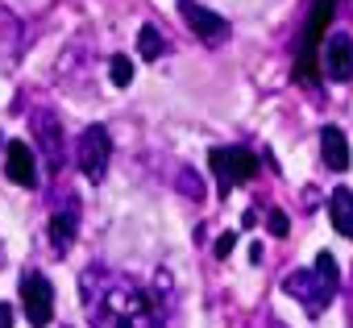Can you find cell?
I'll return each mask as SVG.
<instances>
[{"mask_svg":"<svg viewBox=\"0 0 353 328\" xmlns=\"http://www.w3.org/2000/svg\"><path fill=\"white\" fill-rule=\"evenodd\" d=\"M328 216H332V229L341 237H353V192L349 187H336L328 196Z\"/></svg>","mask_w":353,"mask_h":328,"instance_id":"4fadbf2b","label":"cell"},{"mask_svg":"<svg viewBox=\"0 0 353 328\" xmlns=\"http://www.w3.org/2000/svg\"><path fill=\"white\" fill-rule=\"evenodd\" d=\"M266 225H270V233H274V237H283V233H287V216H283V212H270V216H266Z\"/></svg>","mask_w":353,"mask_h":328,"instance_id":"2e32d148","label":"cell"},{"mask_svg":"<svg viewBox=\"0 0 353 328\" xmlns=\"http://www.w3.org/2000/svg\"><path fill=\"white\" fill-rule=\"evenodd\" d=\"M75 233H79V196H63V208H54V216H50V249L63 258L71 249Z\"/></svg>","mask_w":353,"mask_h":328,"instance_id":"ba28073f","label":"cell"},{"mask_svg":"<svg viewBox=\"0 0 353 328\" xmlns=\"http://www.w3.org/2000/svg\"><path fill=\"white\" fill-rule=\"evenodd\" d=\"M108 75H112V83H117V88H129V83H133V63H129L125 54H112Z\"/></svg>","mask_w":353,"mask_h":328,"instance_id":"9a60e30c","label":"cell"},{"mask_svg":"<svg viewBox=\"0 0 353 328\" xmlns=\"http://www.w3.org/2000/svg\"><path fill=\"white\" fill-rule=\"evenodd\" d=\"M320 71H324L328 79H336V83L353 79V42H349V34H332V38L324 42Z\"/></svg>","mask_w":353,"mask_h":328,"instance_id":"9c48e42d","label":"cell"},{"mask_svg":"<svg viewBox=\"0 0 353 328\" xmlns=\"http://www.w3.org/2000/svg\"><path fill=\"white\" fill-rule=\"evenodd\" d=\"M21 307H26V320L34 324V328H46L50 324V316H54V287H50V278L46 274H38V270H30V274H21Z\"/></svg>","mask_w":353,"mask_h":328,"instance_id":"5b68a950","label":"cell"},{"mask_svg":"<svg viewBox=\"0 0 353 328\" xmlns=\"http://www.w3.org/2000/svg\"><path fill=\"white\" fill-rule=\"evenodd\" d=\"M5 175L17 183V187H38V158H34V150L26 145V141H9V150H5Z\"/></svg>","mask_w":353,"mask_h":328,"instance_id":"30bf717a","label":"cell"},{"mask_svg":"<svg viewBox=\"0 0 353 328\" xmlns=\"http://www.w3.org/2000/svg\"><path fill=\"white\" fill-rule=\"evenodd\" d=\"M328 21H332V0H312L307 30H303V50H299V79L303 83L316 79V54H320V38H324Z\"/></svg>","mask_w":353,"mask_h":328,"instance_id":"8992f818","label":"cell"},{"mask_svg":"<svg viewBox=\"0 0 353 328\" xmlns=\"http://www.w3.org/2000/svg\"><path fill=\"white\" fill-rule=\"evenodd\" d=\"M0 328H13V307L0 303Z\"/></svg>","mask_w":353,"mask_h":328,"instance_id":"d6986e66","label":"cell"},{"mask_svg":"<svg viewBox=\"0 0 353 328\" xmlns=\"http://www.w3.org/2000/svg\"><path fill=\"white\" fill-rule=\"evenodd\" d=\"M75 158H79V171L92 183H100L108 175V162H112V137H108V129L104 125H88L79 133V141H75Z\"/></svg>","mask_w":353,"mask_h":328,"instance_id":"277c9868","label":"cell"},{"mask_svg":"<svg viewBox=\"0 0 353 328\" xmlns=\"http://www.w3.org/2000/svg\"><path fill=\"white\" fill-rule=\"evenodd\" d=\"M208 167H212V175H216L221 196H229L237 183H245V179L258 175V154L245 150V145H216V150L208 154Z\"/></svg>","mask_w":353,"mask_h":328,"instance_id":"3957f363","label":"cell"},{"mask_svg":"<svg viewBox=\"0 0 353 328\" xmlns=\"http://www.w3.org/2000/svg\"><path fill=\"white\" fill-rule=\"evenodd\" d=\"M320 154H324V167L328 171H345L349 167V141H345V133L336 125L320 129Z\"/></svg>","mask_w":353,"mask_h":328,"instance_id":"7c38bea8","label":"cell"},{"mask_svg":"<svg viewBox=\"0 0 353 328\" xmlns=\"http://www.w3.org/2000/svg\"><path fill=\"white\" fill-rule=\"evenodd\" d=\"M179 13H183V21H188V30L200 38V42H208V46H221V42H229V21L221 17V13H212V9H204L200 0H179Z\"/></svg>","mask_w":353,"mask_h":328,"instance_id":"52a82bcc","label":"cell"},{"mask_svg":"<svg viewBox=\"0 0 353 328\" xmlns=\"http://www.w3.org/2000/svg\"><path fill=\"white\" fill-rule=\"evenodd\" d=\"M137 54L141 59H162L166 54V38H162V30L158 25H141V34H137Z\"/></svg>","mask_w":353,"mask_h":328,"instance_id":"5bb4252c","label":"cell"},{"mask_svg":"<svg viewBox=\"0 0 353 328\" xmlns=\"http://www.w3.org/2000/svg\"><path fill=\"white\" fill-rule=\"evenodd\" d=\"M79 295L92 328H158V307L125 274L88 266L79 274Z\"/></svg>","mask_w":353,"mask_h":328,"instance_id":"6da1fadb","label":"cell"},{"mask_svg":"<svg viewBox=\"0 0 353 328\" xmlns=\"http://www.w3.org/2000/svg\"><path fill=\"white\" fill-rule=\"evenodd\" d=\"M183 192H188L192 200H200V196H204V187H200V179H196V175H183Z\"/></svg>","mask_w":353,"mask_h":328,"instance_id":"e0dca14e","label":"cell"},{"mask_svg":"<svg viewBox=\"0 0 353 328\" xmlns=\"http://www.w3.org/2000/svg\"><path fill=\"white\" fill-rule=\"evenodd\" d=\"M233 241H237V237H233V233H225V237L216 241V258H229V254H233Z\"/></svg>","mask_w":353,"mask_h":328,"instance_id":"ac0fdd59","label":"cell"},{"mask_svg":"<svg viewBox=\"0 0 353 328\" xmlns=\"http://www.w3.org/2000/svg\"><path fill=\"white\" fill-rule=\"evenodd\" d=\"M336 287H341V274H336V258L332 254H316L312 270H291L283 278V291L291 299H299V307L307 316H320L336 299Z\"/></svg>","mask_w":353,"mask_h":328,"instance_id":"7a4b0ae2","label":"cell"},{"mask_svg":"<svg viewBox=\"0 0 353 328\" xmlns=\"http://www.w3.org/2000/svg\"><path fill=\"white\" fill-rule=\"evenodd\" d=\"M34 137H38L46 162H50V171H63V162H67V154H63V125L50 112H34Z\"/></svg>","mask_w":353,"mask_h":328,"instance_id":"8fae6325","label":"cell"}]
</instances>
